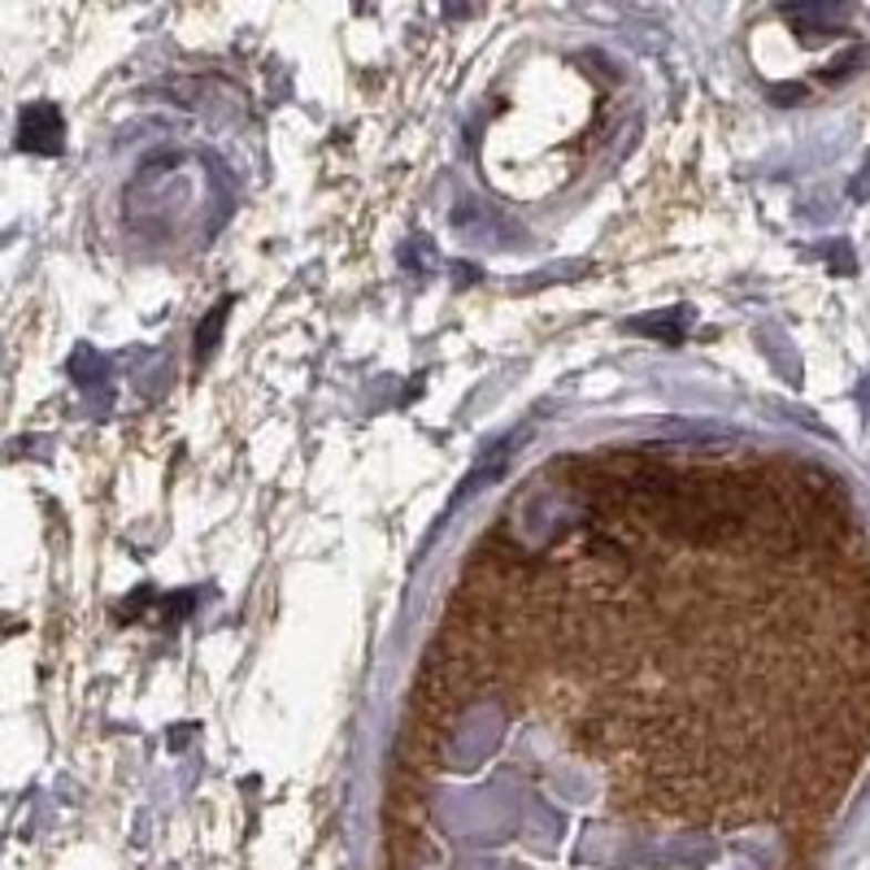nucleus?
<instances>
[{
  "label": "nucleus",
  "mask_w": 870,
  "mask_h": 870,
  "mask_svg": "<svg viewBox=\"0 0 870 870\" xmlns=\"http://www.w3.org/2000/svg\"><path fill=\"white\" fill-rule=\"evenodd\" d=\"M61 140V117L53 105H35L22 114V144L27 149H40V153H58Z\"/></svg>",
  "instance_id": "1"
}]
</instances>
